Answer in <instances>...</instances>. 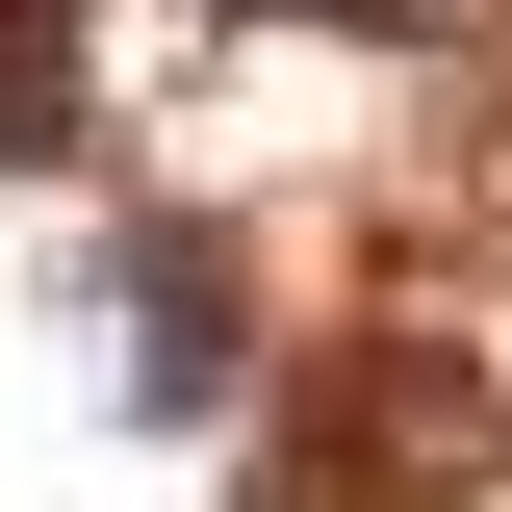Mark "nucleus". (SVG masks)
<instances>
[{"instance_id":"f257e3e1","label":"nucleus","mask_w":512,"mask_h":512,"mask_svg":"<svg viewBox=\"0 0 512 512\" xmlns=\"http://www.w3.org/2000/svg\"><path fill=\"white\" fill-rule=\"evenodd\" d=\"M77 333H103V384H128V410H205V384H231V359H205L231 308H205V256H180V231H154V256H103V282H77Z\"/></svg>"}]
</instances>
